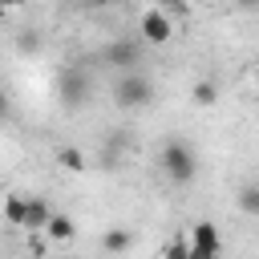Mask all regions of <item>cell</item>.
Wrapping results in <instances>:
<instances>
[{
    "instance_id": "6da1fadb",
    "label": "cell",
    "mask_w": 259,
    "mask_h": 259,
    "mask_svg": "<svg viewBox=\"0 0 259 259\" xmlns=\"http://www.w3.org/2000/svg\"><path fill=\"white\" fill-rule=\"evenodd\" d=\"M158 166H162V174H166L174 186H186V182H194V174H198V158H194V150H190L182 138L162 142V150H158Z\"/></svg>"
},
{
    "instance_id": "7a4b0ae2",
    "label": "cell",
    "mask_w": 259,
    "mask_h": 259,
    "mask_svg": "<svg viewBox=\"0 0 259 259\" xmlns=\"http://www.w3.org/2000/svg\"><path fill=\"white\" fill-rule=\"evenodd\" d=\"M150 97H154V85H150V77H142L138 69L121 73L117 85H113V105H117V109H142V105H150Z\"/></svg>"
},
{
    "instance_id": "3957f363",
    "label": "cell",
    "mask_w": 259,
    "mask_h": 259,
    "mask_svg": "<svg viewBox=\"0 0 259 259\" xmlns=\"http://www.w3.org/2000/svg\"><path fill=\"white\" fill-rule=\"evenodd\" d=\"M89 89H93V81H89V73L81 65H69L61 73V81H57V97H61L65 109H81L89 101Z\"/></svg>"
},
{
    "instance_id": "277c9868",
    "label": "cell",
    "mask_w": 259,
    "mask_h": 259,
    "mask_svg": "<svg viewBox=\"0 0 259 259\" xmlns=\"http://www.w3.org/2000/svg\"><path fill=\"white\" fill-rule=\"evenodd\" d=\"M186 243H190V259H219L223 255V235H219V227L210 219L194 223V231L186 235Z\"/></svg>"
},
{
    "instance_id": "5b68a950",
    "label": "cell",
    "mask_w": 259,
    "mask_h": 259,
    "mask_svg": "<svg viewBox=\"0 0 259 259\" xmlns=\"http://www.w3.org/2000/svg\"><path fill=\"white\" fill-rule=\"evenodd\" d=\"M142 49H146V40H130V36H121V40H113V45L101 53V61H105L109 69H117V73H130V69L142 65Z\"/></svg>"
},
{
    "instance_id": "8992f818",
    "label": "cell",
    "mask_w": 259,
    "mask_h": 259,
    "mask_svg": "<svg viewBox=\"0 0 259 259\" xmlns=\"http://www.w3.org/2000/svg\"><path fill=\"white\" fill-rule=\"evenodd\" d=\"M138 32H142V40H146V45H166V40H170V32H174V24H170V16H166V12H162V4H158V8H146V12H142Z\"/></svg>"
},
{
    "instance_id": "52a82bcc",
    "label": "cell",
    "mask_w": 259,
    "mask_h": 259,
    "mask_svg": "<svg viewBox=\"0 0 259 259\" xmlns=\"http://www.w3.org/2000/svg\"><path fill=\"white\" fill-rule=\"evenodd\" d=\"M49 202L40 198V194H24V227L28 231H45V223H49Z\"/></svg>"
},
{
    "instance_id": "ba28073f",
    "label": "cell",
    "mask_w": 259,
    "mask_h": 259,
    "mask_svg": "<svg viewBox=\"0 0 259 259\" xmlns=\"http://www.w3.org/2000/svg\"><path fill=\"white\" fill-rule=\"evenodd\" d=\"M45 235H49L53 243H69V239L77 235V227H73V219H69V214H49V223H45Z\"/></svg>"
},
{
    "instance_id": "9c48e42d",
    "label": "cell",
    "mask_w": 259,
    "mask_h": 259,
    "mask_svg": "<svg viewBox=\"0 0 259 259\" xmlns=\"http://www.w3.org/2000/svg\"><path fill=\"white\" fill-rule=\"evenodd\" d=\"M101 247H105L109 255H117V251H130V247H134V231H130V227H109V231L101 235Z\"/></svg>"
},
{
    "instance_id": "30bf717a",
    "label": "cell",
    "mask_w": 259,
    "mask_h": 259,
    "mask_svg": "<svg viewBox=\"0 0 259 259\" xmlns=\"http://www.w3.org/2000/svg\"><path fill=\"white\" fill-rule=\"evenodd\" d=\"M57 162H61L65 170H73V174H81V170L89 166V162H85V154H81L77 146H61V150H57Z\"/></svg>"
},
{
    "instance_id": "8fae6325",
    "label": "cell",
    "mask_w": 259,
    "mask_h": 259,
    "mask_svg": "<svg viewBox=\"0 0 259 259\" xmlns=\"http://www.w3.org/2000/svg\"><path fill=\"white\" fill-rule=\"evenodd\" d=\"M190 97H194V105H214L219 101V85L214 81H194L190 85Z\"/></svg>"
},
{
    "instance_id": "7c38bea8",
    "label": "cell",
    "mask_w": 259,
    "mask_h": 259,
    "mask_svg": "<svg viewBox=\"0 0 259 259\" xmlns=\"http://www.w3.org/2000/svg\"><path fill=\"white\" fill-rule=\"evenodd\" d=\"M4 219L12 227H24V194H8L4 198Z\"/></svg>"
},
{
    "instance_id": "4fadbf2b",
    "label": "cell",
    "mask_w": 259,
    "mask_h": 259,
    "mask_svg": "<svg viewBox=\"0 0 259 259\" xmlns=\"http://www.w3.org/2000/svg\"><path fill=\"white\" fill-rule=\"evenodd\" d=\"M239 210H247V214H259V186H255V182H247V186L239 190Z\"/></svg>"
},
{
    "instance_id": "5bb4252c",
    "label": "cell",
    "mask_w": 259,
    "mask_h": 259,
    "mask_svg": "<svg viewBox=\"0 0 259 259\" xmlns=\"http://www.w3.org/2000/svg\"><path fill=\"white\" fill-rule=\"evenodd\" d=\"M162 259H190V243H186V235H174V239L162 247Z\"/></svg>"
},
{
    "instance_id": "9a60e30c",
    "label": "cell",
    "mask_w": 259,
    "mask_h": 259,
    "mask_svg": "<svg viewBox=\"0 0 259 259\" xmlns=\"http://www.w3.org/2000/svg\"><path fill=\"white\" fill-rule=\"evenodd\" d=\"M16 49H20V53H36V49H40L36 28H24V32H20V40H16Z\"/></svg>"
},
{
    "instance_id": "2e32d148",
    "label": "cell",
    "mask_w": 259,
    "mask_h": 259,
    "mask_svg": "<svg viewBox=\"0 0 259 259\" xmlns=\"http://www.w3.org/2000/svg\"><path fill=\"white\" fill-rule=\"evenodd\" d=\"M8 113H12V105H8V93L0 89V117H8Z\"/></svg>"
},
{
    "instance_id": "e0dca14e",
    "label": "cell",
    "mask_w": 259,
    "mask_h": 259,
    "mask_svg": "<svg viewBox=\"0 0 259 259\" xmlns=\"http://www.w3.org/2000/svg\"><path fill=\"white\" fill-rule=\"evenodd\" d=\"M93 8H113V4H125V0H89Z\"/></svg>"
},
{
    "instance_id": "ac0fdd59",
    "label": "cell",
    "mask_w": 259,
    "mask_h": 259,
    "mask_svg": "<svg viewBox=\"0 0 259 259\" xmlns=\"http://www.w3.org/2000/svg\"><path fill=\"white\" fill-rule=\"evenodd\" d=\"M28 0H0V8H24Z\"/></svg>"
},
{
    "instance_id": "d6986e66",
    "label": "cell",
    "mask_w": 259,
    "mask_h": 259,
    "mask_svg": "<svg viewBox=\"0 0 259 259\" xmlns=\"http://www.w3.org/2000/svg\"><path fill=\"white\" fill-rule=\"evenodd\" d=\"M239 8H259V0H235Z\"/></svg>"
}]
</instances>
